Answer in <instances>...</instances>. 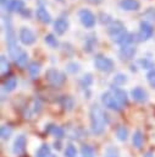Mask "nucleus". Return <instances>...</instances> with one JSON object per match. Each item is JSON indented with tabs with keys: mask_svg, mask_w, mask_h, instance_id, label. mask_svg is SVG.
<instances>
[{
	"mask_svg": "<svg viewBox=\"0 0 155 157\" xmlns=\"http://www.w3.org/2000/svg\"><path fill=\"white\" fill-rule=\"evenodd\" d=\"M139 64H142V66H143L144 69H151V67L154 66L153 61H150L149 59H140V60H139ZM151 70H153V69H151Z\"/></svg>",
	"mask_w": 155,
	"mask_h": 157,
	"instance_id": "e433bc0d",
	"label": "nucleus"
},
{
	"mask_svg": "<svg viewBox=\"0 0 155 157\" xmlns=\"http://www.w3.org/2000/svg\"><path fill=\"white\" fill-rule=\"evenodd\" d=\"M27 61H28V54H27V52H22L21 53V55L15 60V63H16V65H18L20 67H24L26 65H27Z\"/></svg>",
	"mask_w": 155,
	"mask_h": 157,
	"instance_id": "a878e982",
	"label": "nucleus"
},
{
	"mask_svg": "<svg viewBox=\"0 0 155 157\" xmlns=\"http://www.w3.org/2000/svg\"><path fill=\"white\" fill-rule=\"evenodd\" d=\"M16 86H17V78H16V76H10V77L5 78L4 82H2V87H4V90L6 92L13 91L16 88Z\"/></svg>",
	"mask_w": 155,
	"mask_h": 157,
	"instance_id": "6ab92c4d",
	"label": "nucleus"
},
{
	"mask_svg": "<svg viewBox=\"0 0 155 157\" xmlns=\"http://www.w3.org/2000/svg\"><path fill=\"white\" fill-rule=\"evenodd\" d=\"M94 65L101 72H111L114 70V67H115L114 61L110 58L105 56L104 54H96L95 55V58H94Z\"/></svg>",
	"mask_w": 155,
	"mask_h": 157,
	"instance_id": "20e7f679",
	"label": "nucleus"
},
{
	"mask_svg": "<svg viewBox=\"0 0 155 157\" xmlns=\"http://www.w3.org/2000/svg\"><path fill=\"white\" fill-rule=\"evenodd\" d=\"M51 152V150H50V146L49 145H46V144H43L39 148H38V151L35 152V157H45L48 153H50Z\"/></svg>",
	"mask_w": 155,
	"mask_h": 157,
	"instance_id": "bb28decb",
	"label": "nucleus"
},
{
	"mask_svg": "<svg viewBox=\"0 0 155 157\" xmlns=\"http://www.w3.org/2000/svg\"><path fill=\"white\" fill-rule=\"evenodd\" d=\"M78 17H79L81 23L85 28H93L95 26L96 18H95V15L90 10H88V9H81L78 11Z\"/></svg>",
	"mask_w": 155,
	"mask_h": 157,
	"instance_id": "423d86ee",
	"label": "nucleus"
},
{
	"mask_svg": "<svg viewBox=\"0 0 155 157\" xmlns=\"http://www.w3.org/2000/svg\"><path fill=\"white\" fill-rule=\"evenodd\" d=\"M11 134H12V128L10 125H2L0 128V135H1V139L2 140L9 139L11 136Z\"/></svg>",
	"mask_w": 155,
	"mask_h": 157,
	"instance_id": "cd10ccee",
	"label": "nucleus"
},
{
	"mask_svg": "<svg viewBox=\"0 0 155 157\" xmlns=\"http://www.w3.org/2000/svg\"><path fill=\"white\" fill-rule=\"evenodd\" d=\"M0 70H1V75H6L9 71H10V63L7 60V58L2 54L0 56Z\"/></svg>",
	"mask_w": 155,
	"mask_h": 157,
	"instance_id": "4be33fe9",
	"label": "nucleus"
},
{
	"mask_svg": "<svg viewBox=\"0 0 155 157\" xmlns=\"http://www.w3.org/2000/svg\"><path fill=\"white\" fill-rule=\"evenodd\" d=\"M94 43H96V38H95V36H92V38H88V39H87V42H85V44H84V50L92 52Z\"/></svg>",
	"mask_w": 155,
	"mask_h": 157,
	"instance_id": "c756f323",
	"label": "nucleus"
},
{
	"mask_svg": "<svg viewBox=\"0 0 155 157\" xmlns=\"http://www.w3.org/2000/svg\"><path fill=\"white\" fill-rule=\"evenodd\" d=\"M27 67H28L29 75H31L32 77H35V76L39 74V71H40V63H38V61H32V63H29V65H28Z\"/></svg>",
	"mask_w": 155,
	"mask_h": 157,
	"instance_id": "5701e85b",
	"label": "nucleus"
},
{
	"mask_svg": "<svg viewBox=\"0 0 155 157\" xmlns=\"http://www.w3.org/2000/svg\"><path fill=\"white\" fill-rule=\"evenodd\" d=\"M66 69H67L68 72H71V74H76V72L79 71V64H77V63H74V61L68 63L67 66H66Z\"/></svg>",
	"mask_w": 155,
	"mask_h": 157,
	"instance_id": "2f4dec72",
	"label": "nucleus"
},
{
	"mask_svg": "<svg viewBox=\"0 0 155 157\" xmlns=\"http://www.w3.org/2000/svg\"><path fill=\"white\" fill-rule=\"evenodd\" d=\"M45 157H56V156H55L54 153H51V152H50V153H48V155H46Z\"/></svg>",
	"mask_w": 155,
	"mask_h": 157,
	"instance_id": "a19ab883",
	"label": "nucleus"
},
{
	"mask_svg": "<svg viewBox=\"0 0 155 157\" xmlns=\"http://www.w3.org/2000/svg\"><path fill=\"white\" fill-rule=\"evenodd\" d=\"M120 7L126 11H137L140 7L139 0H120Z\"/></svg>",
	"mask_w": 155,
	"mask_h": 157,
	"instance_id": "4468645a",
	"label": "nucleus"
},
{
	"mask_svg": "<svg viewBox=\"0 0 155 157\" xmlns=\"http://www.w3.org/2000/svg\"><path fill=\"white\" fill-rule=\"evenodd\" d=\"M110 91L112 92V94L116 97V99L120 102V104H121L122 107L128 104V96H127V93H126L122 88H118V87H116V86H112Z\"/></svg>",
	"mask_w": 155,
	"mask_h": 157,
	"instance_id": "ddd939ff",
	"label": "nucleus"
},
{
	"mask_svg": "<svg viewBox=\"0 0 155 157\" xmlns=\"http://www.w3.org/2000/svg\"><path fill=\"white\" fill-rule=\"evenodd\" d=\"M45 131L49 132V134H52L54 136H56V137H59V139H61V137L65 135V130H63L61 126H57V125H54V124L46 125Z\"/></svg>",
	"mask_w": 155,
	"mask_h": 157,
	"instance_id": "a211bd4d",
	"label": "nucleus"
},
{
	"mask_svg": "<svg viewBox=\"0 0 155 157\" xmlns=\"http://www.w3.org/2000/svg\"><path fill=\"white\" fill-rule=\"evenodd\" d=\"M89 2H92V4H99L101 0H88Z\"/></svg>",
	"mask_w": 155,
	"mask_h": 157,
	"instance_id": "58836bf2",
	"label": "nucleus"
},
{
	"mask_svg": "<svg viewBox=\"0 0 155 157\" xmlns=\"http://www.w3.org/2000/svg\"><path fill=\"white\" fill-rule=\"evenodd\" d=\"M153 33H154L153 26L148 21H142L139 26V32H138L139 40H148L149 38H151Z\"/></svg>",
	"mask_w": 155,
	"mask_h": 157,
	"instance_id": "9d476101",
	"label": "nucleus"
},
{
	"mask_svg": "<svg viewBox=\"0 0 155 157\" xmlns=\"http://www.w3.org/2000/svg\"><path fill=\"white\" fill-rule=\"evenodd\" d=\"M143 17H145V18L149 20V21H155V9H154V7H149V9L143 13Z\"/></svg>",
	"mask_w": 155,
	"mask_h": 157,
	"instance_id": "7c9ffc66",
	"label": "nucleus"
},
{
	"mask_svg": "<svg viewBox=\"0 0 155 157\" xmlns=\"http://www.w3.org/2000/svg\"><path fill=\"white\" fill-rule=\"evenodd\" d=\"M137 53V48L135 45H124V47H121L120 48V52H118V55L122 60H131Z\"/></svg>",
	"mask_w": 155,
	"mask_h": 157,
	"instance_id": "9b49d317",
	"label": "nucleus"
},
{
	"mask_svg": "<svg viewBox=\"0 0 155 157\" xmlns=\"http://www.w3.org/2000/svg\"><path fill=\"white\" fill-rule=\"evenodd\" d=\"M68 21L65 17H59L56 18V21L54 22V31L56 32V34L62 36L66 33V31L68 29Z\"/></svg>",
	"mask_w": 155,
	"mask_h": 157,
	"instance_id": "f8f14e48",
	"label": "nucleus"
},
{
	"mask_svg": "<svg viewBox=\"0 0 155 157\" xmlns=\"http://www.w3.org/2000/svg\"><path fill=\"white\" fill-rule=\"evenodd\" d=\"M44 40H45V43H46L48 45H50L51 48H57V45H59V42H57L56 37H55L52 33L46 34V36L44 37Z\"/></svg>",
	"mask_w": 155,
	"mask_h": 157,
	"instance_id": "393cba45",
	"label": "nucleus"
},
{
	"mask_svg": "<svg viewBox=\"0 0 155 157\" xmlns=\"http://www.w3.org/2000/svg\"><path fill=\"white\" fill-rule=\"evenodd\" d=\"M20 13H21V15H23V16H26V17H27V16H28V17L31 16V11H29L28 9H26V7H24Z\"/></svg>",
	"mask_w": 155,
	"mask_h": 157,
	"instance_id": "4c0bfd02",
	"label": "nucleus"
},
{
	"mask_svg": "<svg viewBox=\"0 0 155 157\" xmlns=\"http://www.w3.org/2000/svg\"><path fill=\"white\" fill-rule=\"evenodd\" d=\"M89 118H90V129L93 134L95 135L103 134L109 123V115L105 113V110L100 105L93 104L89 109Z\"/></svg>",
	"mask_w": 155,
	"mask_h": 157,
	"instance_id": "f257e3e1",
	"label": "nucleus"
},
{
	"mask_svg": "<svg viewBox=\"0 0 155 157\" xmlns=\"http://www.w3.org/2000/svg\"><path fill=\"white\" fill-rule=\"evenodd\" d=\"M92 82H93V77H92L90 74L84 75V76L82 77V80H81V83H82L83 87H88L89 85H92Z\"/></svg>",
	"mask_w": 155,
	"mask_h": 157,
	"instance_id": "72a5a7b5",
	"label": "nucleus"
},
{
	"mask_svg": "<svg viewBox=\"0 0 155 157\" xmlns=\"http://www.w3.org/2000/svg\"><path fill=\"white\" fill-rule=\"evenodd\" d=\"M116 136H117V139L120 141H126L127 136H128V129L124 125H120L116 129Z\"/></svg>",
	"mask_w": 155,
	"mask_h": 157,
	"instance_id": "b1692460",
	"label": "nucleus"
},
{
	"mask_svg": "<svg viewBox=\"0 0 155 157\" xmlns=\"http://www.w3.org/2000/svg\"><path fill=\"white\" fill-rule=\"evenodd\" d=\"M35 16H37V18H38L41 23L48 25V23L51 22V16H50V13H49V12L46 11V9L43 7V6H40V7L37 9V11H35Z\"/></svg>",
	"mask_w": 155,
	"mask_h": 157,
	"instance_id": "f3484780",
	"label": "nucleus"
},
{
	"mask_svg": "<svg viewBox=\"0 0 155 157\" xmlns=\"http://www.w3.org/2000/svg\"><path fill=\"white\" fill-rule=\"evenodd\" d=\"M107 34L115 43L120 44L122 42V39L124 38V36L127 34V31L124 28V25L121 21L115 20L107 25Z\"/></svg>",
	"mask_w": 155,
	"mask_h": 157,
	"instance_id": "f03ea898",
	"label": "nucleus"
},
{
	"mask_svg": "<svg viewBox=\"0 0 155 157\" xmlns=\"http://www.w3.org/2000/svg\"><path fill=\"white\" fill-rule=\"evenodd\" d=\"M101 102H103L104 107L107 109H111L115 112H120L122 109V105L120 104V102L116 99V97L112 94L111 91H107L101 94Z\"/></svg>",
	"mask_w": 155,
	"mask_h": 157,
	"instance_id": "39448f33",
	"label": "nucleus"
},
{
	"mask_svg": "<svg viewBox=\"0 0 155 157\" xmlns=\"http://www.w3.org/2000/svg\"><path fill=\"white\" fill-rule=\"evenodd\" d=\"M144 157H154V156H153V153H151V152H148V153H145V155H144Z\"/></svg>",
	"mask_w": 155,
	"mask_h": 157,
	"instance_id": "ea45409f",
	"label": "nucleus"
},
{
	"mask_svg": "<svg viewBox=\"0 0 155 157\" xmlns=\"http://www.w3.org/2000/svg\"><path fill=\"white\" fill-rule=\"evenodd\" d=\"M126 81H127L126 75H122V74L116 75V76H115V78H114V82H115L116 85H122V83H124Z\"/></svg>",
	"mask_w": 155,
	"mask_h": 157,
	"instance_id": "c9c22d12",
	"label": "nucleus"
},
{
	"mask_svg": "<svg viewBox=\"0 0 155 157\" xmlns=\"http://www.w3.org/2000/svg\"><path fill=\"white\" fill-rule=\"evenodd\" d=\"M26 136L24 135H20L15 139V142H13V152L16 155H21L24 152V148H26Z\"/></svg>",
	"mask_w": 155,
	"mask_h": 157,
	"instance_id": "2eb2a0df",
	"label": "nucleus"
},
{
	"mask_svg": "<svg viewBox=\"0 0 155 157\" xmlns=\"http://www.w3.org/2000/svg\"><path fill=\"white\" fill-rule=\"evenodd\" d=\"M146 80H148L149 85L155 88V70H154V69L150 70V71L146 74Z\"/></svg>",
	"mask_w": 155,
	"mask_h": 157,
	"instance_id": "f704fd0d",
	"label": "nucleus"
},
{
	"mask_svg": "<svg viewBox=\"0 0 155 157\" xmlns=\"http://www.w3.org/2000/svg\"><path fill=\"white\" fill-rule=\"evenodd\" d=\"M132 142H133V145H134L137 148H140V147L143 146L144 137H143V134H142V131H140V130H137V131L133 134Z\"/></svg>",
	"mask_w": 155,
	"mask_h": 157,
	"instance_id": "412c9836",
	"label": "nucleus"
},
{
	"mask_svg": "<svg viewBox=\"0 0 155 157\" xmlns=\"http://www.w3.org/2000/svg\"><path fill=\"white\" fill-rule=\"evenodd\" d=\"M81 152H82V155H83L84 157H93V155H94V150H93L90 146H88V145H84V146L82 147Z\"/></svg>",
	"mask_w": 155,
	"mask_h": 157,
	"instance_id": "473e14b6",
	"label": "nucleus"
},
{
	"mask_svg": "<svg viewBox=\"0 0 155 157\" xmlns=\"http://www.w3.org/2000/svg\"><path fill=\"white\" fill-rule=\"evenodd\" d=\"M131 96L133 97L134 101L137 102H145L148 99V93L144 88L142 87H134L132 91H131Z\"/></svg>",
	"mask_w": 155,
	"mask_h": 157,
	"instance_id": "dca6fc26",
	"label": "nucleus"
},
{
	"mask_svg": "<svg viewBox=\"0 0 155 157\" xmlns=\"http://www.w3.org/2000/svg\"><path fill=\"white\" fill-rule=\"evenodd\" d=\"M60 104L63 107V109L72 110L73 109V105H74V99L71 96L65 94V96H61L60 97Z\"/></svg>",
	"mask_w": 155,
	"mask_h": 157,
	"instance_id": "aec40b11",
	"label": "nucleus"
},
{
	"mask_svg": "<svg viewBox=\"0 0 155 157\" xmlns=\"http://www.w3.org/2000/svg\"><path fill=\"white\" fill-rule=\"evenodd\" d=\"M18 39L24 45H32L37 40V36H35V33L31 28H28V27H21L20 28V32H18Z\"/></svg>",
	"mask_w": 155,
	"mask_h": 157,
	"instance_id": "0eeeda50",
	"label": "nucleus"
},
{
	"mask_svg": "<svg viewBox=\"0 0 155 157\" xmlns=\"http://www.w3.org/2000/svg\"><path fill=\"white\" fill-rule=\"evenodd\" d=\"M5 34H6V44L7 47H12V45H17V38H16V33L15 29L12 27L11 21L5 18Z\"/></svg>",
	"mask_w": 155,
	"mask_h": 157,
	"instance_id": "1a4fd4ad",
	"label": "nucleus"
},
{
	"mask_svg": "<svg viewBox=\"0 0 155 157\" xmlns=\"http://www.w3.org/2000/svg\"><path fill=\"white\" fill-rule=\"evenodd\" d=\"M1 5L9 12H21L24 9L23 0H1Z\"/></svg>",
	"mask_w": 155,
	"mask_h": 157,
	"instance_id": "6e6552de",
	"label": "nucleus"
},
{
	"mask_svg": "<svg viewBox=\"0 0 155 157\" xmlns=\"http://www.w3.org/2000/svg\"><path fill=\"white\" fill-rule=\"evenodd\" d=\"M77 156V150L73 145H68L65 150V157H76Z\"/></svg>",
	"mask_w": 155,
	"mask_h": 157,
	"instance_id": "c85d7f7f",
	"label": "nucleus"
},
{
	"mask_svg": "<svg viewBox=\"0 0 155 157\" xmlns=\"http://www.w3.org/2000/svg\"><path fill=\"white\" fill-rule=\"evenodd\" d=\"M45 78H46V81H48L51 86H54V87H60V86H62V85L65 83V81H66V75H65L62 71H60V70L49 69V70H46V72H45Z\"/></svg>",
	"mask_w": 155,
	"mask_h": 157,
	"instance_id": "7ed1b4c3",
	"label": "nucleus"
}]
</instances>
